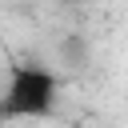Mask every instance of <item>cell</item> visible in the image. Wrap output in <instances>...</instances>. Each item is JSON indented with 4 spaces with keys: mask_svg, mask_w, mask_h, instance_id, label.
<instances>
[{
    "mask_svg": "<svg viewBox=\"0 0 128 128\" xmlns=\"http://www.w3.org/2000/svg\"><path fill=\"white\" fill-rule=\"evenodd\" d=\"M64 56H72L76 64H84V40H76V36H72V40L64 44Z\"/></svg>",
    "mask_w": 128,
    "mask_h": 128,
    "instance_id": "cell-2",
    "label": "cell"
},
{
    "mask_svg": "<svg viewBox=\"0 0 128 128\" xmlns=\"http://www.w3.org/2000/svg\"><path fill=\"white\" fill-rule=\"evenodd\" d=\"M60 100V76L44 64L20 60L8 68L4 92H0V120H44L56 112Z\"/></svg>",
    "mask_w": 128,
    "mask_h": 128,
    "instance_id": "cell-1",
    "label": "cell"
}]
</instances>
